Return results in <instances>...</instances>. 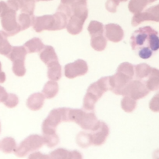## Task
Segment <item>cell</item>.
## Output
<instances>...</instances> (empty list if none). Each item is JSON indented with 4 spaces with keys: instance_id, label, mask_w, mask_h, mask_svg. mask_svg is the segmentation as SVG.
Returning <instances> with one entry per match:
<instances>
[{
    "instance_id": "6da1fadb",
    "label": "cell",
    "mask_w": 159,
    "mask_h": 159,
    "mask_svg": "<svg viewBox=\"0 0 159 159\" xmlns=\"http://www.w3.org/2000/svg\"><path fill=\"white\" fill-rule=\"evenodd\" d=\"M131 47L141 59H148L159 49V36L152 27H140L131 36Z\"/></svg>"
},
{
    "instance_id": "7a4b0ae2",
    "label": "cell",
    "mask_w": 159,
    "mask_h": 159,
    "mask_svg": "<svg viewBox=\"0 0 159 159\" xmlns=\"http://www.w3.org/2000/svg\"><path fill=\"white\" fill-rule=\"evenodd\" d=\"M69 17L66 13L58 10L55 14L45 15L43 16H34L33 20L34 30L36 32L42 30H59L67 26Z\"/></svg>"
},
{
    "instance_id": "3957f363",
    "label": "cell",
    "mask_w": 159,
    "mask_h": 159,
    "mask_svg": "<svg viewBox=\"0 0 159 159\" xmlns=\"http://www.w3.org/2000/svg\"><path fill=\"white\" fill-rule=\"evenodd\" d=\"M108 90H110L109 76L101 78L98 81L92 84L88 88L84 99V108L86 111H94L96 102L102 97V94Z\"/></svg>"
},
{
    "instance_id": "277c9868",
    "label": "cell",
    "mask_w": 159,
    "mask_h": 159,
    "mask_svg": "<svg viewBox=\"0 0 159 159\" xmlns=\"http://www.w3.org/2000/svg\"><path fill=\"white\" fill-rule=\"evenodd\" d=\"M61 122H62V117L60 108L52 110L42 124V133L45 135L44 139L47 140V142L52 138H58L56 129Z\"/></svg>"
},
{
    "instance_id": "5b68a950",
    "label": "cell",
    "mask_w": 159,
    "mask_h": 159,
    "mask_svg": "<svg viewBox=\"0 0 159 159\" xmlns=\"http://www.w3.org/2000/svg\"><path fill=\"white\" fill-rule=\"evenodd\" d=\"M134 76L122 70H117V73L112 76H109L110 90L116 94L123 95L125 88L132 80Z\"/></svg>"
},
{
    "instance_id": "8992f818",
    "label": "cell",
    "mask_w": 159,
    "mask_h": 159,
    "mask_svg": "<svg viewBox=\"0 0 159 159\" xmlns=\"http://www.w3.org/2000/svg\"><path fill=\"white\" fill-rule=\"evenodd\" d=\"M149 93V90L147 88L146 85L140 80H131L129 84L125 88L123 95L128 96L134 100L140 99L145 97Z\"/></svg>"
},
{
    "instance_id": "52a82bcc",
    "label": "cell",
    "mask_w": 159,
    "mask_h": 159,
    "mask_svg": "<svg viewBox=\"0 0 159 159\" xmlns=\"http://www.w3.org/2000/svg\"><path fill=\"white\" fill-rule=\"evenodd\" d=\"M88 10L72 13L66 26L69 33L71 34H77L80 33L83 29L84 23L88 18Z\"/></svg>"
},
{
    "instance_id": "ba28073f",
    "label": "cell",
    "mask_w": 159,
    "mask_h": 159,
    "mask_svg": "<svg viewBox=\"0 0 159 159\" xmlns=\"http://www.w3.org/2000/svg\"><path fill=\"white\" fill-rule=\"evenodd\" d=\"M155 21L159 22V4L150 7L144 12L137 13L132 20V25L136 27L143 21Z\"/></svg>"
},
{
    "instance_id": "9c48e42d",
    "label": "cell",
    "mask_w": 159,
    "mask_h": 159,
    "mask_svg": "<svg viewBox=\"0 0 159 159\" xmlns=\"http://www.w3.org/2000/svg\"><path fill=\"white\" fill-rule=\"evenodd\" d=\"M88 70V64L82 59H78L73 63L66 65L65 76L70 79L86 74Z\"/></svg>"
},
{
    "instance_id": "30bf717a",
    "label": "cell",
    "mask_w": 159,
    "mask_h": 159,
    "mask_svg": "<svg viewBox=\"0 0 159 159\" xmlns=\"http://www.w3.org/2000/svg\"><path fill=\"white\" fill-rule=\"evenodd\" d=\"M108 133H109L108 126L104 122L100 121L98 126L94 130L92 131V134H91V140L96 145L102 144L108 137Z\"/></svg>"
},
{
    "instance_id": "8fae6325",
    "label": "cell",
    "mask_w": 159,
    "mask_h": 159,
    "mask_svg": "<svg viewBox=\"0 0 159 159\" xmlns=\"http://www.w3.org/2000/svg\"><path fill=\"white\" fill-rule=\"evenodd\" d=\"M105 36L112 42H119L124 37L122 27L115 24H108L105 25Z\"/></svg>"
},
{
    "instance_id": "7c38bea8",
    "label": "cell",
    "mask_w": 159,
    "mask_h": 159,
    "mask_svg": "<svg viewBox=\"0 0 159 159\" xmlns=\"http://www.w3.org/2000/svg\"><path fill=\"white\" fill-rule=\"evenodd\" d=\"M143 83L146 85L149 91H154L159 89V70L152 68L147 80H145Z\"/></svg>"
},
{
    "instance_id": "4fadbf2b",
    "label": "cell",
    "mask_w": 159,
    "mask_h": 159,
    "mask_svg": "<svg viewBox=\"0 0 159 159\" xmlns=\"http://www.w3.org/2000/svg\"><path fill=\"white\" fill-rule=\"evenodd\" d=\"M13 6L16 10L21 9L22 12L33 15L35 8L34 0H13Z\"/></svg>"
},
{
    "instance_id": "5bb4252c",
    "label": "cell",
    "mask_w": 159,
    "mask_h": 159,
    "mask_svg": "<svg viewBox=\"0 0 159 159\" xmlns=\"http://www.w3.org/2000/svg\"><path fill=\"white\" fill-rule=\"evenodd\" d=\"M44 100H45V97L41 93L34 94L30 97H29L27 102V105L30 109L37 111L43 106Z\"/></svg>"
},
{
    "instance_id": "9a60e30c",
    "label": "cell",
    "mask_w": 159,
    "mask_h": 159,
    "mask_svg": "<svg viewBox=\"0 0 159 159\" xmlns=\"http://www.w3.org/2000/svg\"><path fill=\"white\" fill-rule=\"evenodd\" d=\"M155 1L156 0H130L128 8L131 13L137 14L141 13L148 4L152 3Z\"/></svg>"
},
{
    "instance_id": "2e32d148",
    "label": "cell",
    "mask_w": 159,
    "mask_h": 159,
    "mask_svg": "<svg viewBox=\"0 0 159 159\" xmlns=\"http://www.w3.org/2000/svg\"><path fill=\"white\" fill-rule=\"evenodd\" d=\"M40 58L47 65L52 62L58 61L57 56L52 46H45L42 52L40 53Z\"/></svg>"
},
{
    "instance_id": "e0dca14e",
    "label": "cell",
    "mask_w": 159,
    "mask_h": 159,
    "mask_svg": "<svg viewBox=\"0 0 159 159\" xmlns=\"http://www.w3.org/2000/svg\"><path fill=\"white\" fill-rule=\"evenodd\" d=\"M61 66L58 61L52 62L48 64V77L52 80H58L62 76Z\"/></svg>"
},
{
    "instance_id": "ac0fdd59",
    "label": "cell",
    "mask_w": 159,
    "mask_h": 159,
    "mask_svg": "<svg viewBox=\"0 0 159 159\" xmlns=\"http://www.w3.org/2000/svg\"><path fill=\"white\" fill-rule=\"evenodd\" d=\"M151 70L152 68L148 64H139V65L134 66V74H135L137 80L141 81L142 80H144L145 78L148 77Z\"/></svg>"
},
{
    "instance_id": "d6986e66",
    "label": "cell",
    "mask_w": 159,
    "mask_h": 159,
    "mask_svg": "<svg viewBox=\"0 0 159 159\" xmlns=\"http://www.w3.org/2000/svg\"><path fill=\"white\" fill-rule=\"evenodd\" d=\"M24 47L27 48V52L29 53H33L39 52L45 48V45L42 43L41 39L38 38H32L31 40L28 41L24 45Z\"/></svg>"
},
{
    "instance_id": "ffe728a7",
    "label": "cell",
    "mask_w": 159,
    "mask_h": 159,
    "mask_svg": "<svg viewBox=\"0 0 159 159\" xmlns=\"http://www.w3.org/2000/svg\"><path fill=\"white\" fill-rule=\"evenodd\" d=\"M104 29H105V27L103 24L95 20L91 21L88 26V31H89L91 38L102 36L104 34V30H105Z\"/></svg>"
},
{
    "instance_id": "44dd1931",
    "label": "cell",
    "mask_w": 159,
    "mask_h": 159,
    "mask_svg": "<svg viewBox=\"0 0 159 159\" xmlns=\"http://www.w3.org/2000/svg\"><path fill=\"white\" fill-rule=\"evenodd\" d=\"M59 88H58L57 83L54 81H49L45 85V88L43 89V92L45 93V95L48 98H52L53 97L57 94Z\"/></svg>"
},
{
    "instance_id": "7402d4cb",
    "label": "cell",
    "mask_w": 159,
    "mask_h": 159,
    "mask_svg": "<svg viewBox=\"0 0 159 159\" xmlns=\"http://www.w3.org/2000/svg\"><path fill=\"white\" fill-rule=\"evenodd\" d=\"M91 42L92 48L96 51H102L105 49L107 45V41L103 35L91 38Z\"/></svg>"
},
{
    "instance_id": "603a6c76",
    "label": "cell",
    "mask_w": 159,
    "mask_h": 159,
    "mask_svg": "<svg viewBox=\"0 0 159 159\" xmlns=\"http://www.w3.org/2000/svg\"><path fill=\"white\" fill-rule=\"evenodd\" d=\"M122 108L123 109H124L126 112H131L134 110V108L137 106V102H135V100L131 98L126 96L122 100Z\"/></svg>"
},
{
    "instance_id": "cb8c5ba5",
    "label": "cell",
    "mask_w": 159,
    "mask_h": 159,
    "mask_svg": "<svg viewBox=\"0 0 159 159\" xmlns=\"http://www.w3.org/2000/svg\"><path fill=\"white\" fill-rule=\"evenodd\" d=\"M34 16L33 15L27 14V13H22L20 15V20L21 22V29L25 30L28 28L30 26L33 24V20Z\"/></svg>"
},
{
    "instance_id": "d4e9b609",
    "label": "cell",
    "mask_w": 159,
    "mask_h": 159,
    "mask_svg": "<svg viewBox=\"0 0 159 159\" xmlns=\"http://www.w3.org/2000/svg\"><path fill=\"white\" fill-rule=\"evenodd\" d=\"M150 108L151 111L157 112L159 111V92L153 97L151 101L150 102Z\"/></svg>"
},
{
    "instance_id": "484cf974",
    "label": "cell",
    "mask_w": 159,
    "mask_h": 159,
    "mask_svg": "<svg viewBox=\"0 0 159 159\" xmlns=\"http://www.w3.org/2000/svg\"><path fill=\"white\" fill-rule=\"evenodd\" d=\"M119 2L118 0H108L106 2V9L109 12L116 13V8L119 6Z\"/></svg>"
},
{
    "instance_id": "4316f807",
    "label": "cell",
    "mask_w": 159,
    "mask_h": 159,
    "mask_svg": "<svg viewBox=\"0 0 159 159\" xmlns=\"http://www.w3.org/2000/svg\"><path fill=\"white\" fill-rule=\"evenodd\" d=\"M77 3L87 4V0H61V4L67 7H70Z\"/></svg>"
},
{
    "instance_id": "83f0119b",
    "label": "cell",
    "mask_w": 159,
    "mask_h": 159,
    "mask_svg": "<svg viewBox=\"0 0 159 159\" xmlns=\"http://www.w3.org/2000/svg\"><path fill=\"white\" fill-rule=\"evenodd\" d=\"M35 2H40V1H52V0H34Z\"/></svg>"
},
{
    "instance_id": "f1b7e54d",
    "label": "cell",
    "mask_w": 159,
    "mask_h": 159,
    "mask_svg": "<svg viewBox=\"0 0 159 159\" xmlns=\"http://www.w3.org/2000/svg\"><path fill=\"white\" fill-rule=\"evenodd\" d=\"M118 1H119V2H126L127 0H118Z\"/></svg>"
}]
</instances>
